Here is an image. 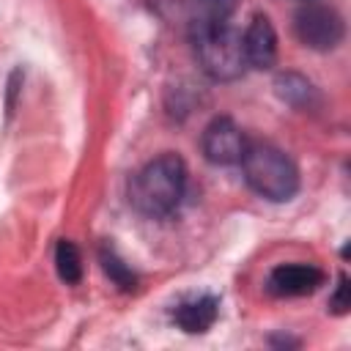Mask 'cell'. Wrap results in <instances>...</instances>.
Instances as JSON below:
<instances>
[{
	"mask_svg": "<svg viewBox=\"0 0 351 351\" xmlns=\"http://www.w3.org/2000/svg\"><path fill=\"white\" fill-rule=\"evenodd\" d=\"M189 36H192L200 69L211 80L230 82V80H239L244 74V69H247L244 41H241V33L236 27H230V22L214 25V27L189 30Z\"/></svg>",
	"mask_w": 351,
	"mask_h": 351,
	"instance_id": "3957f363",
	"label": "cell"
},
{
	"mask_svg": "<svg viewBox=\"0 0 351 351\" xmlns=\"http://www.w3.org/2000/svg\"><path fill=\"white\" fill-rule=\"evenodd\" d=\"M324 280L326 274L313 263H280L269 271L266 291L280 299L307 296V293H315L324 285Z\"/></svg>",
	"mask_w": 351,
	"mask_h": 351,
	"instance_id": "8992f818",
	"label": "cell"
},
{
	"mask_svg": "<svg viewBox=\"0 0 351 351\" xmlns=\"http://www.w3.org/2000/svg\"><path fill=\"white\" fill-rule=\"evenodd\" d=\"M239 165L250 189L271 203H285L299 192V170L293 159L271 143H247Z\"/></svg>",
	"mask_w": 351,
	"mask_h": 351,
	"instance_id": "7a4b0ae2",
	"label": "cell"
},
{
	"mask_svg": "<svg viewBox=\"0 0 351 351\" xmlns=\"http://www.w3.org/2000/svg\"><path fill=\"white\" fill-rule=\"evenodd\" d=\"M293 30H296V38L304 47L318 49V52H329L343 41L346 22L335 8L321 5V3H307L296 11Z\"/></svg>",
	"mask_w": 351,
	"mask_h": 351,
	"instance_id": "277c9868",
	"label": "cell"
},
{
	"mask_svg": "<svg viewBox=\"0 0 351 351\" xmlns=\"http://www.w3.org/2000/svg\"><path fill=\"white\" fill-rule=\"evenodd\" d=\"M55 269L66 285H77L82 280V255L69 239H60L55 247Z\"/></svg>",
	"mask_w": 351,
	"mask_h": 351,
	"instance_id": "8fae6325",
	"label": "cell"
},
{
	"mask_svg": "<svg viewBox=\"0 0 351 351\" xmlns=\"http://www.w3.org/2000/svg\"><path fill=\"white\" fill-rule=\"evenodd\" d=\"M219 315V299L217 296H195L181 302L173 310V321L178 329H184L186 335H203L217 324Z\"/></svg>",
	"mask_w": 351,
	"mask_h": 351,
	"instance_id": "ba28073f",
	"label": "cell"
},
{
	"mask_svg": "<svg viewBox=\"0 0 351 351\" xmlns=\"http://www.w3.org/2000/svg\"><path fill=\"white\" fill-rule=\"evenodd\" d=\"M99 261H101V269H104V274L118 285V288H123V291H132L134 285H137V277H134V271L118 258V252L112 250V247H101V252H99Z\"/></svg>",
	"mask_w": 351,
	"mask_h": 351,
	"instance_id": "7c38bea8",
	"label": "cell"
},
{
	"mask_svg": "<svg viewBox=\"0 0 351 351\" xmlns=\"http://www.w3.org/2000/svg\"><path fill=\"white\" fill-rule=\"evenodd\" d=\"M200 148H203V156L211 162V165H239L244 148H247V140L241 134V129L230 121V118H214L206 129H203V137H200Z\"/></svg>",
	"mask_w": 351,
	"mask_h": 351,
	"instance_id": "5b68a950",
	"label": "cell"
},
{
	"mask_svg": "<svg viewBox=\"0 0 351 351\" xmlns=\"http://www.w3.org/2000/svg\"><path fill=\"white\" fill-rule=\"evenodd\" d=\"M236 8H239V0H195L192 16H189V30L225 25Z\"/></svg>",
	"mask_w": 351,
	"mask_h": 351,
	"instance_id": "30bf717a",
	"label": "cell"
},
{
	"mask_svg": "<svg viewBox=\"0 0 351 351\" xmlns=\"http://www.w3.org/2000/svg\"><path fill=\"white\" fill-rule=\"evenodd\" d=\"M274 90L277 96L291 104V107H299V110H310L318 104V90L313 88L310 80H304L302 74H293V71H285L274 80Z\"/></svg>",
	"mask_w": 351,
	"mask_h": 351,
	"instance_id": "9c48e42d",
	"label": "cell"
},
{
	"mask_svg": "<svg viewBox=\"0 0 351 351\" xmlns=\"http://www.w3.org/2000/svg\"><path fill=\"white\" fill-rule=\"evenodd\" d=\"M329 307H332V313H337V315L348 313L351 299H348V277H346V274H340V280H337V291H335V296L329 299Z\"/></svg>",
	"mask_w": 351,
	"mask_h": 351,
	"instance_id": "4fadbf2b",
	"label": "cell"
},
{
	"mask_svg": "<svg viewBox=\"0 0 351 351\" xmlns=\"http://www.w3.org/2000/svg\"><path fill=\"white\" fill-rule=\"evenodd\" d=\"M186 189V165L176 154H159L129 181V203L148 219L170 217Z\"/></svg>",
	"mask_w": 351,
	"mask_h": 351,
	"instance_id": "6da1fadb",
	"label": "cell"
},
{
	"mask_svg": "<svg viewBox=\"0 0 351 351\" xmlns=\"http://www.w3.org/2000/svg\"><path fill=\"white\" fill-rule=\"evenodd\" d=\"M241 41H244L247 66L263 71V69H271L277 63V33H274V25L269 22V16L255 14L250 27L244 30Z\"/></svg>",
	"mask_w": 351,
	"mask_h": 351,
	"instance_id": "52a82bcc",
	"label": "cell"
},
{
	"mask_svg": "<svg viewBox=\"0 0 351 351\" xmlns=\"http://www.w3.org/2000/svg\"><path fill=\"white\" fill-rule=\"evenodd\" d=\"M304 3H310V0H304Z\"/></svg>",
	"mask_w": 351,
	"mask_h": 351,
	"instance_id": "5bb4252c",
	"label": "cell"
}]
</instances>
